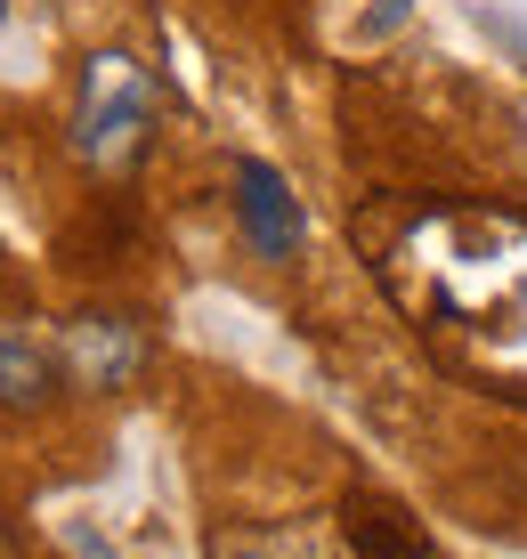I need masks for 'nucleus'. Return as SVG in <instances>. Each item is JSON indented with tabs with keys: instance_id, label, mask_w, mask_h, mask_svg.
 <instances>
[{
	"instance_id": "f257e3e1",
	"label": "nucleus",
	"mask_w": 527,
	"mask_h": 559,
	"mask_svg": "<svg viewBox=\"0 0 527 559\" xmlns=\"http://www.w3.org/2000/svg\"><path fill=\"white\" fill-rule=\"evenodd\" d=\"M147 122H154V82H147V66H139V57H122V49L90 57V73H82V114H73V154H82L90 170H122L130 154H139Z\"/></svg>"
},
{
	"instance_id": "f03ea898",
	"label": "nucleus",
	"mask_w": 527,
	"mask_h": 559,
	"mask_svg": "<svg viewBox=\"0 0 527 559\" xmlns=\"http://www.w3.org/2000/svg\"><path fill=\"white\" fill-rule=\"evenodd\" d=\"M236 227H244V243L260 260H301V243H308L301 195H292L284 170L260 163V154H244V163H236Z\"/></svg>"
},
{
	"instance_id": "7ed1b4c3",
	"label": "nucleus",
	"mask_w": 527,
	"mask_h": 559,
	"mask_svg": "<svg viewBox=\"0 0 527 559\" xmlns=\"http://www.w3.org/2000/svg\"><path fill=\"white\" fill-rule=\"evenodd\" d=\"M66 365L82 390H130V373L147 365V341L130 317H73L66 324Z\"/></svg>"
},
{
	"instance_id": "20e7f679",
	"label": "nucleus",
	"mask_w": 527,
	"mask_h": 559,
	"mask_svg": "<svg viewBox=\"0 0 527 559\" xmlns=\"http://www.w3.org/2000/svg\"><path fill=\"white\" fill-rule=\"evenodd\" d=\"M49 397H57V365L33 349L25 333H0V406L33 414V406H49Z\"/></svg>"
},
{
	"instance_id": "39448f33",
	"label": "nucleus",
	"mask_w": 527,
	"mask_h": 559,
	"mask_svg": "<svg viewBox=\"0 0 527 559\" xmlns=\"http://www.w3.org/2000/svg\"><path fill=\"white\" fill-rule=\"evenodd\" d=\"M406 9H414V0H382V9H374V16H365V25H358V33H365V41H374V33H389V25H398V16H406Z\"/></svg>"
},
{
	"instance_id": "423d86ee",
	"label": "nucleus",
	"mask_w": 527,
	"mask_h": 559,
	"mask_svg": "<svg viewBox=\"0 0 527 559\" xmlns=\"http://www.w3.org/2000/svg\"><path fill=\"white\" fill-rule=\"evenodd\" d=\"M227 559H301V551H227Z\"/></svg>"
},
{
	"instance_id": "0eeeda50",
	"label": "nucleus",
	"mask_w": 527,
	"mask_h": 559,
	"mask_svg": "<svg viewBox=\"0 0 527 559\" xmlns=\"http://www.w3.org/2000/svg\"><path fill=\"white\" fill-rule=\"evenodd\" d=\"M0 25H9V0H0Z\"/></svg>"
}]
</instances>
